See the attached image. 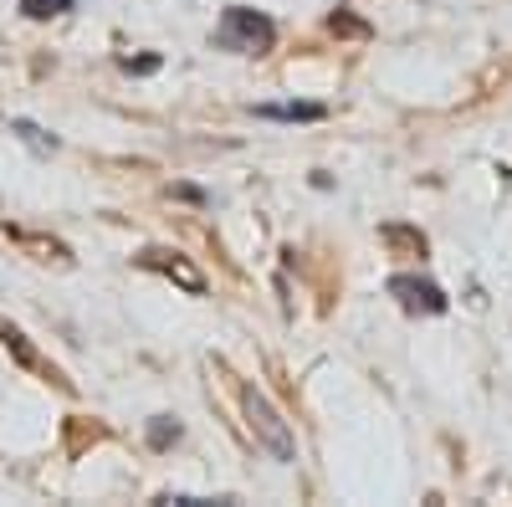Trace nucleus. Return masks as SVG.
I'll return each mask as SVG.
<instances>
[{
    "mask_svg": "<svg viewBox=\"0 0 512 507\" xmlns=\"http://www.w3.org/2000/svg\"><path fill=\"white\" fill-rule=\"evenodd\" d=\"M216 47L221 52H241V57H267L277 47V26L262 11H251V6H231L216 21Z\"/></svg>",
    "mask_w": 512,
    "mask_h": 507,
    "instance_id": "nucleus-1",
    "label": "nucleus"
},
{
    "mask_svg": "<svg viewBox=\"0 0 512 507\" xmlns=\"http://www.w3.org/2000/svg\"><path fill=\"white\" fill-rule=\"evenodd\" d=\"M241 410H246V431L262 441L277 461H297V441H292V426L282 420V410L267 400V390L256 385H241Z\"/></svg>",
    "mask_w": 512,
    "mask_h": 507,
    "instance_id": "nucleus-2",
    "label": "nucleus"
},
{
    "mask_svg": "<svg viewBox=\"0 0 512 507\" xmlns=\"http://www.w3.org/2000/svg\"><path fill=\"white\" fill-rule=\"evenodd\" d=\"M144 272H159V277H169V282H180L190 298H205V272L200 267H190V257H180V251H169V246H144L139 257H134Z\"/></svg>",
    "mask_w": 512,
    "mask_h": 507,
    "instance_id": "nucleus-3",
    "label": "nucleus"
},
{
    "mask_svg": "<svg viewBox=\"0 0 512 507\" xmlns=\"http://www.w3.org/2000/svg\"><path fill=\"white\" fill-rule=\"evenodd\" d=\"M390 292L410 308V313H446V292L436 282H425V277H390Z\"/></svg>",
    "mask_w": 512,
    "mask_h": 507,
    "instance_id": "nucleus-4",
    "label": "nucleus"
},
{
    "mask_svg": "<svg viewBox=\"0 0 512 507\" xmlns=\"http://www.w3.org/2000/svg\"><path fill=\"white\" fill-rule=\"evenodd\" d=\"M256 118H282V123H318L328 108L323 103H256Z\"/></svg>",
    "mask_w": 512,
    "mask_h": 507,
    "instance_id": "nucleus-5",
    "label": "nucleus"
},
{
    "mask_svg": "<svg viewBox=\"0 0 512 507\" xmlns=\"http://www.w3.org/2000/svg\"><path fill=\"white\" fill-rule=\"evenodd\" d=\"M0 338H6V349H11V354H16V359H21L26 369H41V359H36V349L26 344V333H21V328H11V323H0Z\"/></svg>",
    "mask_w": 512,
    "mask_h": 507,
    "instance_id": "nucleus-6",
    "label": "nucleus"
},
{
    "mask_svg": "<svg viewBox=\"0 0 512 507\" xmlns=\"http://www.w3.org/2000/svg\"><path fill=\"white\" fill-rule=\"evenodd\" d=\"M21 11L36 16V21H47V16H67L72 0H21Z\"/></svg>",
    "mask_w": 512,
    "mask_h": 507,
    "instance_id": "nucleus-7",
    "label": "nucleus"
},
{
    "mask_svg": "<svg viewBox=\"0 0 512 507\" xmlns=\"http://www.w3.org/2000/svg\"><path fill=\"white\" fill-rule=\"evenodd\" d=\"M328 31H338V36H369V26L354 21L349 11H333V16H328Z\"/></svg>",
    "mask_w": 512,
    "mask_h": 507,
    "instance_id": "nucleus-8",
    "label": "nucleus"
},
{
    "mask_svg": "<svg viewBox=\"0 0 512 507\" xmlns=\"http://www.w3.org/2000/svg\"><path fill=\"white\" fill-rule=\"evenodd\" d=\"M149 441H154V446H169V441H180V426H175V420H169V415H159L154 426H149Z\"/></svg>",
    "mask_w": 512,
    "mask_h": 507,
    "instance_id": "nucleus-9",
    "label": "nucleus"
},
{
    "mask_svg": "<svg viewBox=\"0 0 512 507\" xmlns=\"http://www.w3.org/2000/svg\"><path fill=\"white\" fill-rule=\"evenodd\" d=\"M11 129H16V134H21L26 144H36V149H57V139H47V134H41V129H36V123H26V118H16V123H11Z\"/></svg>",
    "mask_w": 512,
    "mask_h": 507,
    "instance_id": "nucleus-10",
    "label": "nucleus"
}]
</instances>
